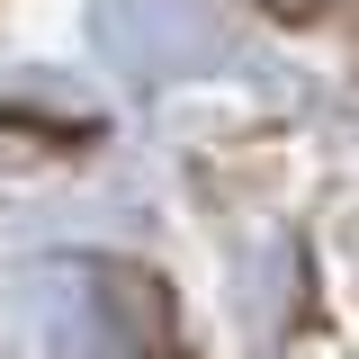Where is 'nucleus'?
<instances>
[{
	"instance_id": "f257e3e1",
	"label": "nucleus",
	"mask_w": 359,
	"mask_h": 359,
	"mask_svg": "<svg viewBox=\"0 0 359 359\" xmlns=\"http://www.w3.org/2000/svg\"><path fill=\"white\" fill-rule=\"evenodd\" d=\"M269 18H287V27H306V18H323V9H332V0H261Z\"/></svg>"
}]
</instances>
